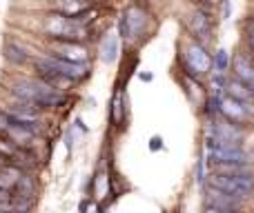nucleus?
<instances>
[{"mask_svg":"<svg viewBox=\"0 0 254 213\" xmlns=\"http://www.w3.org/2000/svg\"><path fill=\"white\" fill-rule=\"evenodd\" d=\"M31 69H34L36 78L45 80L47 85H52L58 91H67L69 85H80L89 78V62H69L56 58L52 53H45L31 60Z\"/></svg>","mask_w":254,"mask_h":213,"instance_id":"obj_1","label":"nucleus"},{"mask_svg":"<svg viewBox=\"0 0 254 213\" xmlns=\"http://www.w3.org/2000/svg\"><path fill=\"white\" fill-rule=\"evenodd\" d=\"M9 93L13 100L25 102L34 109H61L69 102V96L65 91H58L52 85H47L40 78H20L9 85Z\"/></svg>","mask_w":254,"mask_h":213,"instance_id":"obj_2","label":"nucleus"},{"mask_svg":"<svg viewBox=\"0 0 254 213\" xmlns=\"http://www.w3.org/2000/svg\"><path fill=\"white\" fill-rule=\"evenodd\" d=\"M154 31V16L145 4L131 2L123 9L119 18V36L125 43H140Z\"/></svg>","mask_w":254,"mask_h":213,"instance_id":"obj_3","label":"nucleus"},{"mask_svg":"<svg viewBox=\"0 0 254 213\" xmlns=\"http://www.w3.org/2000/svg\"><path fill=\"white\" fill-rule=\"evenodd\" d=\"M181 65H183L185 74L194 76V78H203L214 69V60H212V53L207 51V44L194 38L181 44Z\"/></svg>","mask_w":254,"mask_h":213,"instance_id":"obj_4","label":"nucleus"},{"mask_svg":"<svg viewBox=\"0 0 254 213\" xmlns=\"http://www.w3.org/2000/svg\"><path fill=\"white\" fill-rule=\"evenodd\" d=\"M185 29L192 36L194 40L207 44L212 38V31H214V20H212V13L205 7H194L192 11L185 16Z\"/></svg>","mask_w":254,"mask_h":213,"instance_id":"obj_5","label":"nucleus"},{"mask_svg":"<svg viewBox=\"0 0 254 213\" xmlns=\"http://www.w3.org/2000/svg\"><path fill=\"white\" fill-rule=\"evenodd\" d=\"M212 187L223 189L228 193H234L239 198H250L254 193V175H225V173H212L210 171V182Z\"/></svg>","mask_w":254,"mask_h":213,"instance_id":"obj_6","label":"nucleus"},{"mask_svg":"<svg viewBox=\"0 0 254 213\" xmlns=\"http://www.w3.org/2000/svg\"><path fill=\"white\" fill-rule=\"evenodd\" d=\"M49 53L69 62H89V49L78 40H52Z\"/></svg>","mask_w":254,"mask_h":213,"instance_id":"obj_7","label":"nucleus"},{"mask_svg":"<svg viewBox=\"0 0 254 213\" xmlns=\"http://www.w3.org/2000/svg\"><path fill=\"white\" fill-rule=\"evenodd\" d=\"M219 113L223 118H228L230 122H237V125L246 127L248 122L252 120V105H246V102L237 100L232 96H223L219 102Z\"/></svg>","mask_w":254,"mask_h":213,"instance_id":"obj_8","label":"nucleus"},{"mask_svg":"<svg viewBox=\"0 0 254 213\" xmlns=\"http://www.w3.org/2000/svg\"><path fill=\"white\" fill-rule=\"evenodd\" d=\"M207 151V167L212 165H223V162H252V153L248 149H243V144L239 147H214L205 149Z\"/></svg>","mask_w":254,"mask_h":213,"instance_id":"obj_9","label":"nucleus"},{"mask_svg":"<svg viewBox=\"0 0 254 213\" xmlns=\"http://www.w3.org/2000/svg\"><path fill=\"white\" fill-rule=\"evenodd\" d=\"M203 196H205V205L221 207V209H232V211H241L243 209V198L223 191V189H216V187H212V184H207L205 187Z\"/></svg>","mask_w":254,"mask_h":213,"instance_id":"obj_10","label":"nucleus"},{"mask_svg":"<svg viewBox=\"0 0 254 213\" xmlns=\"http://www.w3.org/2000/svg\"><path fill=\"white\" fill-rule=\"evenodd\" d=\"M2 58L13 67H25L31 62V56H29V49L25 44L16 43V40H4L2 44Z\"/></svg>","mask_w":254,"mask_h":213,"instance_id":"obj_11","label":"nucleus"},{"mask_svg":"<svg viewBox=\"0 0 254 213\" xmlns=\"http://www.w3.org/2000/svg\"><path fill=\"white\" fill-rule=\"evenodd\" d=\"M232 69H234V76L239 80H243L254 93V58L248 56V53H237L232 60Z\"/></svg>","mask_w":254,"mask_h":213,"instance_id":"obj_12","label":"nucleus"},{"mask_svg":"<svg viewBox=\"0 0 254 213\" xmlns=\"http://www.w3.org/2000/svg\"><path fill=\"white\" fill-rule=\"evenodd\" d=\"M98 53H101V60H103V62H107V65L116 62V60H119V53H121V36H116V34H107L105 38H103Z\"/></svg>","mask_w":254,"mask_h":213,"instance_id":"obj_13","label":"nucleus"},{"mask_svg":"<svg viewBox=\"0 0 254 213\" xmlns=\"http://www.w3.org/2000/svg\"><path fill=\"white\" fill-rule=\"evenodd\" d=\"M225 93L232 98H237V100L246 102V105H254V93L252 89L248 87L243 80H239L237 76H232V78H228V87H225Z\"/></svg>","mask_w":254,"mask_h":213,"instance_id":"obj_14","label":"nucleus"},{"mask_svg":"<svg viewBox=\"0 0 254 213\" xmlns=\"http://www.w3.org/2000/svg\"><path fill=\"white\" fill-rule=\"evenodd\" d=\"M125 118H127V100H125L123 91H116L114 98H112V102H110V122H112V127H116V129L123 127Z\"/></svg>","mask_w":254,"mask_h":213,"instance_id":"obj_15","label":"nucleus"},{"mask_svg":"<svg viewBox=\"0 0 254 213\" xmlns=\"http://www.w3.org/2000/svg\"><path fill=\"white\" fill-rule=\"evenodd\" d=\"M210 171L225 175H254L252 162H223V165H212Z\"/></svg>","mask_w":254,"mask_h":213,"instance_id":"obj_16","label":"nucleus"},{"mask_svg":"<svg viewBox=\"0 0 254 213\" xmlns=\"http://www.w3.org/2000/svg\"><path fill=\"white\" fill-rule=\"evenodd\" d=\"M212 60H214V71L216 74H228L230 65H232V58H230V53L225 51V49H216V53L212 56Z\"/></svg>","mask_w":254,"mask_h":213,"instance_id":"obj_17","label":"nucleus"},{"mask_svg":"<svg viewBox=\"0 0 254 213\" xmlns=\"http://www.w3.org/2000/svg\"><path fill=\"white\" fill-rule=\"evenodd\" d=\"M246 40H248V47H250V51L254 53V18L252 16L246 20Z\"/></svg>","mask_w":254,"mask_h":213,"instance_id":"obj_18","label":"nucleus"},{"mask_svg":"<svg viewBox=\"0 0 254 213\" xmlns=\"http://www.w3.org/2000/svg\"><path fill=\"white\" fill-rule=\"evenodd\" d=\"M203 213H241V211H232V209H221V207H212V205H205Z\"/></svg>","mask_w":254,"mask_h":213,"instance_id":"obj_19","label":"nucleus"},{"mask_svg":"<svg viewBox=\"0 0 254 213\" xmlns=\"http://www.w3.org/2000/svg\"><path fill=\"white\" fill-rule=\"evenodd\" d=\"M83 213H98V205L94 200L83 202Z\"/></svg>","mask_w":254,"mask_h":213,"instance_id":"obj_20","label":"nucleus"},{"mask_svg":"<svg viewBox=\"0 0 254 213\" xmlns=\"http://www.w3.org/2000/svg\"><path fill=\"white\" fill-rule=\"evenodd\" d=\"M149 149H152V151H158V149H163V140L158 138V135H154V138L149 140Z\"/></svg>","mask_w":254,"mask_h":213,"instance_id":"obj_21","label":"nucleus"},{"mask_svg":"<svg viewBox=\"0 0 254 213\" xmlns=\"http://www.w3.org/2000/svg\"><path fill=\"white\" fill-rule=\"evenodd\" d=\"M203 4H207V7H212V4H221L223 0H201Z\"/></svg>","mask_w":254,"mask_h":213,"instance_id":"obj_22","label":"nucleus"},{"mask_svg":"<svg viewBox=\"0 0 254 213\" xmlns=\"http://www.w3.org/2000/svg\"><path fill=\"white\" fill-rule=\"evenodd\" d=\"M140 80H147L149 83V80H152V74H140Z\"/></svg>","mask_w":254,"mask_h":213,"instance_id":"obj_23","label":"nucleus"},{"mask_svg":"<svg viewBox=\"0 0 254 213\" xmlns=\"http://www.w3.org/2000/svg\"><path fill=\"white\" fill-rule=\"evenodd\" d=\"M134 2H138V4H149L152 0H134Z\"/></svg>","mask_w":254,"mask_h":213,"instance_id":"obj_24","label":"nucleus"},{"mask_svg":"<svg viewBox=\"0 0 254 213\" xmlns=\"http://www.w3.org/2000/svg\"><path fill=\"white\" fill-rule=\"evenodd\" d=\"M185 2H196V0H185Z\"/></svg>","mask_w":254,"mask_h":213,"instance_id":"obj_25","label":"nucleus"},{"mask_svg":"<svg viewBox=\"0 0 254 213\" xmlns=\"http://www.w3.org/2000/svg\"><path fill=\"white\" fill-rule=\"evenodd\" d=\"M0 213H9V211H0Z\"/></svg>","mask_w":254,"mask_h":213,"instance_id":"obj_26","label":"nucleus"}]
</instances>
